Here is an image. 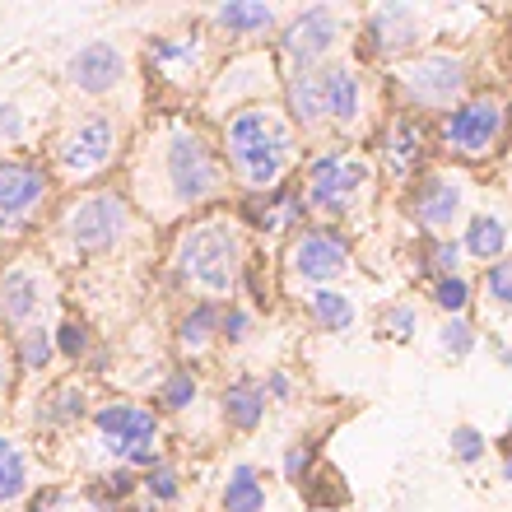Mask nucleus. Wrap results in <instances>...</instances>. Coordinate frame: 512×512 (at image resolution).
Listing matches in <instances>:
<instances>
[{"instance_id": "36", "label": "nucleus", "mask_w": 512, "mask_h": 512, "mask_svg": "<svg viewBox=\"0 0 512 512\" xmlns=\"http://www.w3.org/2000/svg\"><path fill=\"white\" fill-rule=\"evenodd\" d=\"M433 336H438V354L452 359V364H466V359L480 350V331H475L471 317H443Z\"/></svg>"}, {"instance_id": "40", "label": "nucleus", "mask_w": 512, "mask_h": 512, "mask_svg": "<svg viewBox=\"0 0 512 512\" xmlns=\"http://www.w3.org/2000/svg\"><path fill=\"white\" fill-rule=\"evenodd\" d=\"M280 475H284V485L303 489L312 475H317V447H312L308 438H303V443H289L280 457Z\"/></svg>"}, {"instance_id": "5", "label": "nucleus", "mask_w": 512, "mask_h": 512, "mask_svg": "<svg viewBox=\"0 0 512 512\" xmlns=\"http://www.w3.org/2000/svg\"><path fill=\"white\" fill-rule=\"evenodd\" d=\"M247 256H252V238L233 219V210H210V215H196L177 229L168 266L187 294L205 298V303H233Z\"/></svg>"}, {"instance_id": "10", "label": "nucleus", "mask_w": 512, "mask_h": 512, "mask_svg": "<svg viewBox=\"0 0 512 512\" xmlns=\"http://www.w3.org/2000/svg\"><path fill=\"white\" fill-rule=\"evenodd\" d=\"M284 70L270 47H238L215 66V75L201 89V122L219 126L229 112L252 108V103H275L280 98Z\"/></svg>"}, {"instance_id": "1", "label": "nucleus", "mask_w": 512, "mask_h": 512, "mask_svg": "<svg viewBox=\"0 0 512 512\" xmlns=\"http://www.w3.org/2000/svg\"><path fill=\"white\" fill-rule=\"evenodd\" d=\"M126 196L145 224L173 229L229 201V168L219 159L215 126L187 112H154L126 149Z\"/></svg>"}, {"instance_id": "9", "label": "nucleus", "mask_w": 512, "mask_h": 512, "mask_svg": "<svg viewBox=\"0 0 512 512\" xmlns=\"http://www.w3.org/2000/svg\"><path fill=\"white\" fill-rule=\"evenodd\" d=\"M354 28H359V10L308 5V10L284 14L270 52H275L284 75H294V70H322L331 61H340L345 47H354Z\"/></svg>"}, {"instance_id": "46", "label": "nucleus", "mask_w": 512, "mask_h": 512, "mask_svg": "<svg viewBox=\"0 0 512 512\" xmlns=\"http://www.w3.org/2000/svg\"><path fill=\"white\" fill-rule=\"evenodd\" d=\"M489 345H494V354H499V364H503V368H512V345H503L499 336H489Z\"/></svg>"}, {"instance_id": "24", "label": "nucleus", "mask_w": 512, "mask_h": 512, "mask_svg": "<svg viewBox=\"0 0 512 512\" xmlns=\"http://www.w3.org/2000/svg\"><path fill=\"white\" fill-rule=\"evenodd\" d=\"M219 317H224V303H205V298H191L187 308L177 312L173 350L182 354V364L196 368L219 350Z\"/></svg>"}, {"instance_id": "15", "label": "nucleus", "mask_w": 512, "mask_h": 512, "mask_svg": "<svg viewBox=\"0 0 512 512\" xmlns=\"http://www.w3.org/2000/svg\"><path fill=\"white\" fill-rule=\"evenodd\" d=\"M322 80V112H326V140L336 145H359L378 126V94L373 75L359 61H331L317 70Z\"/></svg>"}, {"instance_id": "12", "label": "nucleus", "mask_w": 512, "mask_h": 512, "mask_svg": "<svg viewBox=\"0 0 512 512\" xmlns=\"http://www.w3.org/2000/svg\"><path fill=\"white\" fill-rule=\"evenodd\" d=\"M56 177L38 154H0V243H24L56 210Z\"/></svg>"}, {"instance_id": "16", "label": "nucleus", "mask_w": 512, "mask_h": 512, "mask_svg": "<svg viewBox=\"0 0 512 512\" xmlns=\"http://www.w3.org/2000/svg\"><path fill=\"white\" fill-rule=\"evenodd\" d=\"M429 42V10L424 5H368L359 10L354 52L359 66H401Z\"/></svg>"}, {"instance_id": "26", "label": "nucleus", "mask_w": 512, "mask_h": 512, "mask_svg": "<svg viewBox=\"0 0 512 512\" xmlns=\"http://www.w3.org/2000/svg\"><path fill=\"white\" fill-rule=\"evenodd\" d=\"M266 415H270V401H266V391H261V378L238 373V378L224 382V391H219V419H224V429L256 433L266 424Z\"/></svg>"}, {"instance_id": "22", "label": "nucleus", "mask_w": 512, "mask_h": 512, "mask_svg": "<svg viewBox=\"0 0 512 512\" xmlns=\"http://www.w3.org/2000/svg\"><path fill=\"white\" fill-rule=\"evenodd\" d=\"M89 410H94L89 382H80V378L42 382V391L28 405V424L42 438H70V433H80L89 424Z\"/></svg>"}, {"instance_id": "45", "label": "nucleus", "mask_w": 512, "mask_h": 512, "mask_svg": "<svg viewBox=\"0 0 512 512\" xmlns=\"http://www.w3.org/2000/svg\"><path fill=\"white\" fill-rule=\"evenodd\" d=\"M14 382H19V373H14V354H10V340L0 336V410L14 401Z\"/></svg>"}, {"instance_id": "27", "label": "nucleus", "mask_w": 512, "mask_h": 512, "mask_svg": "<svg viewBox=\"0 0 512 512\" xmlns=\"http://www.w3.org/2000/svg\"><path fill=\"white\" fill-rule=\"evenodd\" d=\"M461 252L480 261V266H494L503 256H512V224L499 210H475L466 224H461Z\"/></svg>"}, {"instance_id": "39", "label": "nucleus", "mask_w": 512, "mask_h": 512, "mask_svg": "<svg viewBox=\"0 0 512 512\" xmlns=\"http://www.w3.org/2000/svg\"><path fill=\"white\" fill-rule=\"evenodd\" d=\"M475 294H485L489 308L512 312V256L485 266V275H480V284H475Z\"/></svg>"}, {"instance_id": "19", "label": "nucleus", "mask_w": 512, "mask_h": 512, "mask_svg": "<svg viewBox=\"0 0 512 512\" xmlns=\"http://www.w3.org/2000/svg\"><path fill=\"white\" fill-rule=\"evenodd\" d=\"M61 84L84 103H108L112 94H122L131 84V56L117 38H94L66 56Z\"/></svg>"}, {"instance_id": "18", "label": "nucleus", "mask_w": 512, "mask_h": 512, "mask_svg": "<svg viewBox=\"0 0 512 512\" xmlns=\"http://www.w3.org/2000/svg\"><path fill=\"white\" fill-rule=\"evenodd\" d=\"M405 219L424 238H452L457 224L471 219V182L457 168H424L405 187Z\"/></svg>"}, {"instance_id": "37", "label": "nucleus", "mask_w": 512, "mask_h": 512, "mask_svg": "<svg viewBox=\"0 0 512 512\" xmlns=\"http://www.w3.org/2000/svg\"><path fill=\"white\" fill-rule=\"evenodd\" d=\"M52 340H56V359H66L75 368L94 354V326L84 322V317H61L52 326Z\"/></svg>"}, {"instance_id": "7", "label": "nucleus", "mask_w": 512, "mask_h": 512, "mask_svg": "<svg viewBox=\"0 0 512 512\" xmlns=\"http://www.w3.org/2000/svg\"><path fill=\"white\" fill-rule=\"evenodd\" d=\"M84 438V466L94 475L103 471H135L145 475L149 466H159L163 452V415L140 396H112V401H94L89 424L80 429Z\"/></svg>"}, {"instance_id": "3", "label": "nucleus", "mask_w": 512, "mask_h": 512, "mask_svg": "<svg viewBox=\"0 0 512 512\" xmlns=\"http://www.w3.org/2000/svg\"><path fill=\"white\" fill-rule=\"evenodd\" d=\"M145 219L122 187L70 191L47 219V261L52 266H80V261H108L145 238Z\"/></svg>"}, {"instance_id": "48", "label": "nucleus", "mask_w": 512, "mask_h": 512, "mask_svg": "<svg viewBox=\"0 0 512 512\" xmlns=\"http://www.w3.org/2000/svg\"><path fill=\"white\" fill-rule=\"evenodd\" d=\"M503 433H508V443H512V415H508V424H503Z\"/></svg>"}, {"instance_id": "2", "label": "nucleus", "mask_w": 512, "mask_h": 512, "mask_svg": "<svg viewBox=\"0 0 512 512\" xmlns=\"http://www.w3.org/2000/svg\"><path fill=\"white\" fill-rule=\"evenodd\" d=\"M215 145H219V159L229 168V182L238 196H266V191L294 182L303 159H308L303 154L308 140L289 122L280 98L229 112L215 126Z\"/></svg>"}, {"instance_id": "35", "label": "nucleus", "mask_w": 512, "mask_h": 512, "mask_svg": "<svg viewBox=\"0 0 512 512\" xmlns=\"http://www.w3.org/2000/svg\"><path fill=\"white\" fill-rule=\"evenodd\" d=\"M256 331H261V312H252L243 298L224 303V317H219V345L224 350H247L256 340Z\"/></svg>"}, {"instance_id": "6", "label": "nucleus", "mask_w": 512, "mask_h": 512, "mask_svg": "<svg viewBox=\"0 0 512 512\" xmlns=\"http://www.w3.org/2000/svg\"><path fill=\"white\" fill-rule=\"evenodd\" d=\"M126 149H131V131H126L122 112L108 103H89V108L66 112L47 135V168H52L56 187L89 191L103 187V177L117 163H126Z\"/></svg>"}, {"instance_id": "34", "label": "nucleus", "mask_w": 512, "mask_h": 512, "mask_svg": "<svg viewBox=\"0 0 512 512\" xmlns=\"http://www.w3.org/2000/svg\"><path fill=\"white\" fill-rule=\"evenodd\" d=\"M429 303L438 308V317H471L475 280H471V275H447V280H429Z\"/></svg>"}, {"instance_id": "17", "label": "nucleus", "mask_w": 512, "mask_h": 512, "mask_svg": "<svg viewBox=\"0 0 512 512\" xmlns=\"http://www.w3.org/2000/svg\"><path fill=\"white\" fill-rule=\"evenodd\" d=\"M145 66L149 75L173 89V94H191L205 89V80L215 75V33L205 24L187 28H163L145 38Z\"/></svg>"}, {"instance_id": "23", "label": "nucleus", "mask_w": 512, "mask_h": 512, "mask_svg": "<svg viewBox=\"0 0 512 512\" xmlns=\"http://www.w3.org/2000/svg\"><path fill=\"white\" fill-rule=\"evenodd\" d=\"M284 24V10L275 5H252V0H224L210 10L205 28L215 33V38L233 42V52L238 47H266V38H275Z\"/></svg>"}, {"instance_id": "31", "label": "nucleus", "mask_w": 512, "mask_h": 512, "mask_svg": "<svg viewBox=\"0 0 512 512\" xmlns=\"http://www.w3.org/2000/svg\"><path fill=\"white\" fill-rule=\"evenodd\" d=\"M10 354H14V373L28 382H42L56 364V340L52 326H28L19 336H10Z\"/></svg>"}, {"instance_id": "13", "label": "nucleus", "mask_w": 512, "mask_h": 512, "mask_svg": "<svg viewBox=\"0 0 512 512\" xmlns=\"http://www.w3.org/2000/svg\"><path fill=\"white\" fill-rule=\"evenodd\" d=\"M61 303V284L47 252H19L0 266V336L10 340L28 326H47Z\"/></svg>"}, {"instance_id": "8", "label": "nucleus", "mask_w": 512, "mask_h": 512, "mask_svg": "<svg viewBox=\"0 0 512 512\" xmlns=\"http://www.w3.org/2000/svg\"><path fill=\"white\" fill-rule=\"evenodd\" d=\"M387 89L396 98V112H415V117H443L471 94V56L457 47H424L410 61L391 66Z\"/></svg>"}, {"instance_id": "38", "label": "nucleus", "mask_w": 512, "mask_h": 512, "mask_svg": "<svg viewBox=\"0 0 512 512\" xmlns=\"http://www.w3.org/2000/svg\"><path fill=\"white\" fill-rule=\"evenodd\" d=\"M378 331L387 340L410 345V340L419 336V303H410V298H391V303H382L378 308Z\"/></svg>"}, {"instance_id": "43", "label": "nucleus", "mask_w": 512, "mask_h": 512, "mask_svg": "<svg viewBox=\"0 0 512 512\" xmlns=\"http://www.w3.org/2000/svg\"><path fill=\"white\" fill-rule=\"evenodd\" d=\"M28 140V112L19 103H0V145L14 149Z\"/></svg>"}, {"instance_id": "25", "label": "nucleus", "mask_w": 512, "mask_h": 512, "mask_svg": "<svg viewBox=\"0 0 512 512\" xmlns=\"http://www.w3.org/2000/svg\"><path fill=\"white\" fill-rule=\"evenodd\" d=\"M38 489L33 447L14 429H0V512H19Z\"/></svg>"}, {"instance_id": "11", "label": "nucleus", "mask_w": 512, "mask_h": 512, "mask_svg": "<svg viewBox=\"0 0 512 512\" xmlns=\"http://www.w3.org/2000/svg\"><path fill=\"white\" fill-rule=\"evenodd\" d=\"M275 266H280V284L289 294L340 289L354 275V243H350V233H340V229L303 224L294 238H284Z\"/></svg>"}, {"instance_id": "41", "label": "nucleus", "mask_w": 512, "mask_h": 512, "mask_svg": "<svg viewBox=\"0 0 512 512\" xmlns=\"http://www.w3.org/2000/svg\"><path fill=\"white\" fill-rule=\"evenodd\" d=\"M447 447H452V461L457 466H480L489 457V438L475 424H457V429L447 433Z\"/></svg>"}, {"instance_id": "30", "label": "nucleus", "mask_w": 512, "mask_h": 512, "mask_svg": "<svg viewBox=\"0 0 512 512\" xmlns=\"http://www.w3.org/2000/svg\"><path fill=\"white\" fill-rule=\"evenodd\" d=\"M266 475L256 461H233L224 485H219V512H266Z\"/></svg>"}, {"instance_id": "4", "label": "nucleus", "mask_w": 512, "mask_h": 512, "mask_svg": "<svg viewBox=\"0 0 512 512\" xmlns=\"http://www.w3.org/2000/svg\"><path fill=\"white\" fill-rule=\"evenodd\" d=\"M378 163L359 145H312V154L298 168V191L308 205V224L350 233L368 224L373 205H378Z\"/></svg>"}, {"instance_id": "21", "label": "nucleus", "mask_w": 512, "mask_h": 512, "mask_svg": "<svg viewBox=\"0 0 512 512\" xmlns=\"http://www.w3.org/2000/svg\"><path fill=\"white\" fill-rule=\"evenodd\" d=\"M233 219H238L247 233L266 238V243L294 238V233L308 224V205H303V191H298V177L275 191H266V196H238Z\"/></svg>"}, {"instance_id": "29", "label": "nucleus", "mask_w": 512, "mask_h": 512, "mask_svg": "<svg viewBox=\"0 0 512 512\" xmlns=\"http://www.w3.org/2000/svg\"><path fill=\"white\" fill-rule=\"evenodd\" d=\"M154 410H159L163 419H182L191 415L196 405H201V373L191 364H173L163 368V378L154 382Z\"/></svg>"}, {"instance_id": "33", "label": "nucleus", "mask_w": 512, "mask_h": 512, "mask_svg": "<svg viewBox=\"0 0 512 512\" xmlns=\"http://www.w3.org/2000/svg\"><path fill=\"white\" fill-rule=\"evenodd\" d=\"M429 280H447V275H466V252H461L457 238H424L415 261Z\"/></svg>"}, {"instance_id": "28", "label": "nucleus", "mask_w": 512, "mask_h": 512, "mask_svg": "<svg viewBox=\"0 0 512 512\" xmlns=\"http://www.w3.org/2000/svg\"><path fill=\"white\" fill-rule=\"evenodd\" d=\"M303 312H308V322L322 331V336H350L354 326H359V298L340 284V289H312V294L298 298Z\"/></svg>"}, {"instance_id": "32", "label": "nucleus", "mask_w": 512, "mask_h": 512, "mask_svg": "<svg viewBox=\"0 0 512 512\" xmlns=\"http://www.w3.org/2000/svg\"><path fill=\"white\" fill-rule=\"evenodd\" d=\"M182 466H177L173 457H163L159 466H149L145 475H140V499L145 503H154V508H173L177 499H182Z\"/></svg>"}, {"instance_id": "42", "label": "nucleus", "mask_w": 512, "mask_h": 512, "mask_svg": "<svg viewBox=\"0 0 512 512\" xmlns=\"http://www.w3.org/2000/svg\"><path fill=\"white\" fill-rule=\"evenodd\" d=\"M80 508H84V499H75V494L61 485H38L33 499L24 503V512H80Z\"/></svg>"}, {"instance_id": "44", "label": "nucleus", "mask_w": 512, "mask_h": 512, "mask_svg": "<svg viewBox=\"0 0 512 512\" xmlns=\"http://www.w3.org/2000/svg\"><path fill=\"white\" fill-rule=\"evenodd\" d=\"M261 391H266V401L270 405H289L298 396V382L289 368H270L266 378H261Z\"/></svg>"}, {"instance_id": "14", "label": "nucleus", "mask_w": 512, "mask_h": 512, "mask_svg": "<svg viewBox=\"0 0 512 512\" xmlns=\"http://www.w3.org/2000/svg\"><path fill=\"white\" fill-rule=\"evenodd\" d=\"M508 135V98L503 94H466L452 112L433 122V145L452 163H480Z\"/></svg>"}, {"instance_id": "47", "label": "nucleus", "mask_w": 512, "mask_h": 512, "mask_svg": "<svg viewBox=\"0 0 512 512\" xmlns=\"http://www.w3.org/2000/svg\"><path fill=\"white\" fill-rule=\"evenodd\" d=\"M499 475H503V485H512V443L503 447V461H499Z\"/></svg>"}, {"instance_id": "20", "label": "nucleus", "mask_w": 512, "mask_h": 512, "mask_svg": "<svg viewBox=\"0 0 512 512\" xmlns=\"http://www.w3.org/2000/svg\"><path fill=\"white\" fill-rule=\"evenodd\" d=\"M433 149L429 122L415 117V112H387V122L373 131V163H378V177L396 182V187H410L419 173H424V159Z\"/></svg>"}]
</instances>
